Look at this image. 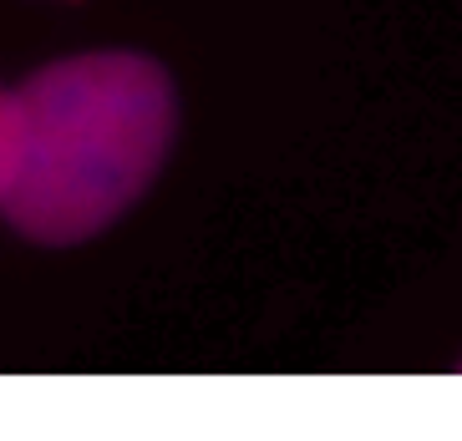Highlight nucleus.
<instances>
[{
	"instance_id": "obj_1",
	"label": "nucleus",
	"mask_w": 462,
	"mask_h": 441,
	"mask_svg": "<svg viewBox=\"0 0 462 441\" xmlns=\"http://www.w3.org/2000/svg\"><path fill=\"white\" fill-rule=\"evenodd\" d=\"M178 92L143 51H77L15 87L5 224L71 249L107 234L163 173Z\"/></svg>"
},
{
	"instance_id": "obj_2",
	"label": "nucleus",
	"mask_w": 462,
	"mask_h": 441,
	"mask_svg": "<svg viewBox=\"0 0 462 441\" xmlns=\"http://www.w3.org/2000/svg\"><path fill=\"white\" fill-rule=\"evenodd\" d=\"M11 137H15V92L0 87V193H5V173H11Z\"/></svg>"
}]
</instances>
